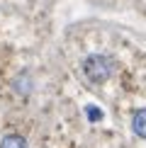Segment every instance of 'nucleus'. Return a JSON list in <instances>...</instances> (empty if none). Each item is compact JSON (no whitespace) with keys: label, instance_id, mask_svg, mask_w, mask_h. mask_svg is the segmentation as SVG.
<instances>
[{"label":"nucleus","instance_id":"nucleus-1","mask_svg":"<svg viewBox=\"0 0 146 148\" xmlns=\"http://www.w3.org/2000/svg\"><path fill=\"white\" fill-rule=\"evenodd\" d=\"M114 73V61L107 53H90L83 61V75L90 80L93 85H102L112 78Z\"/></svg>","mask_w":146,"mask_h":148},{"label":"nucleus","instance_id":"nucleus-2","mask_svg":"<svg viewBox=\"0 0 146 148\" xmlns=\"http://www.w3.org/2000/svg\"><path fill=\"white\" fill-rule=\"evenodd\" d=\"M132 131L136 134L139 138L146 141V107H141V109L134 112V116H132Z\"/></svg>","mask_w":146,"mask_h":148},{"label":"nucleus","instance_id":"nucleus-3","mask_svg":"<svg viewBox=\"0 0 146 148\" xmlns=\"http://www.w3.org/2000/svg\"><path fill=\"white\" fill-rule=\"evenodd\" d=\"M0 148H29V146H27V138L20 134H8L0 141Z\"/></svg>","mask_w":146,"mask_h":148},{"label":"nucleus","instance_id":"nucleus-4","mask_svg":"<svg viewBox=\"0 0 146 148\" xmlns=\"http://www.w3.org/2000/svg\"><path fill=\"white\" fill-rule=\"evenodd\" d=\"M88 114H90V116H93V119H100V116H102V114H100V112H97V109H93V107H88Z\"/></svg>","mask_w":146,"mask_h":148}]
</instances>
